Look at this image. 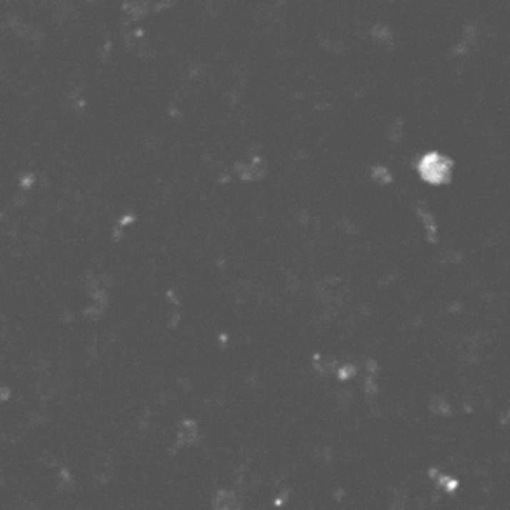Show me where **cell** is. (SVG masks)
<instances>
[{
  "label": "cell",
  "instance_id": "6da1fadb",
  "mask_svg": "<svg viewBox=\"0 0 510 510\" xmlns=\"http://www.w3.org/2000/svg\"><path fill=\"white\" fill-rule=\"evenodd\" d=\"M419 170L423 171V178L429 180V182H443L447 178V174H449V161H445L443 157L433 154V156L423 159Z\"/></svg>",
  "mask_w": 510,
  "mask_h": 510
},
{
  "label": "cell",
  "instance_id": "7a4b0ae2",
  "mask_svg": "<svg viewBox=\"0 0 510 510\" xmlns=\"http://www.w3.org/2000/svg\"><path fill=\"white\" fill-rule=\"evenodd\" d=\"M11 398H13V386H9V384H0V404L11 402Z\"/></svg>",
  "mask_w": 510,
  "mask_h": 510
}]
</instances>
